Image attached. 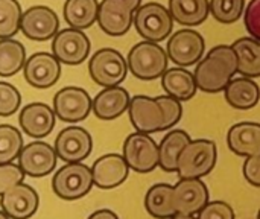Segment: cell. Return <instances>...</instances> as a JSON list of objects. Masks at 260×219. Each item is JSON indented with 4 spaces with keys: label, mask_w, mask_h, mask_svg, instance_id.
Listing matches in <instances>:
<instances>
[{
    "label": "cell",
    "mask_w": 260,
    "mask_h": 219,
    "mask_svg": "<svg viewBox=\"0 0 260 219\" xmlns=\"http://www.w3.org/2000/svg\"><path fill=\"white\" fill-rule=\"evenodd\" d=\"M238 73V55L232 46L213 47L197 66V87L206 93H219Z\"/></svg>",
    "instance_id": "6da1fadb"
},
{
    "label": "cell",
    "mask_w": 260,
    "mask_h": 219,
    "mask_svg": "<svg viewBox=\"0 0 260 219\" xmlns=\"http://www.w3.org/2000/svg\"><path fill=\"white\" fill-rule=\"evenodd\" d=\"M168 52L152 41H142L136 44L128 53L129 72L143 81H152L168 70Z\"/></svg>",
    "instance_id": "7a4b0ae2"
},
{
    "label": "cell",
    "mask_w": 260,
    "mask_h": 219,
    "mask_svg": "<svg viewBox=\"0 0 260 219\" xmlns=\"http://www.w3.org/2000/svg\"><path fill=\"white\" fill-rule=\"evenodd\" d=\"M216 145L207 139L190 140L178 159L177 174L180 178H201L216 165Z\"/></svg>",
    "instance_id": "3957f363"
},
{
    "label": "cell",
    "mask_w": 260,
    "mask_h": 219,
    "mask_svg": "<svg viewBox=\"0 0 260 219\" xmlns=\"http://www.w3.org/2000/svg\"><path fill=\"white\" fill-rule=\"evenodd\" d=\"M134 26L146 41L158 43L171 35L174 18L163 5L149 2L134 11Z\"/></svg>",
    "instance_id": "277c9868"
},
{
    "label": "cell",
    "mask_w": 260,
    "mask_h": 219,
    "mask_svg": "<svg viewBox=\"0 0 260 219\" xmlns=\"http://www.w3.org/2000/svg\"><path fill=\"white\" fill-rule=\"evenodd\" d=\"M93 184L91 169L82 163H69L59 168L52 180L53 192L67 201L85 197L91 191Z\"/></svg>",
    "instance_id": "5b68a950"
},
{
    "label": "cell",
    "mask_w": 260,
    "mask_h": 219,
    "mask_svg": "<svg viewBox=\"0 0 260 219\" xmlns=\"http://www.w3.org/2000/svg\"><path fill=\"white\" fill-rule=\"evenodd\" d=\"M128 62L122 56L120 52L111 47H105L98 50L90 62L88 72L91 79L102 87H116L119 85L128 73Z\"/></svg>",
    "instance_id": "8992f818"
},
{
    "label": "cell",
    "mask_w": 260,
    "mask_h": 219,
    "mask_svg": "<svg viewBox=\"0 0 260 219\" xmlns=\"http://www.w3.org/2000/svg\"><path fill=\"white\" fill-rule=\"evenodd\" d=\"M123 159L126 160L129 169L137 174L152 172L158 166L160 154L155 140L145 133L129 134L123 143Z\"/></svg>",
    "instance_id": "52a82bcc"
},
{
    "label": "cell",
    "mask_w": 260,
    "mask_h": 219,
    "mask_svg": "<svg viewBox=\"0 0 260 219\" xmlns=\"http://www.w3.org/2000/svg\"><path fill=\"white\" fill-rule=\"evenodd\" d=\"M128 114L133 127L139 133L152 134L166 130V114L157 98L142 95L131 98Z\"/></svg>",
    "instance_id": "ba28073f"
},
{
    "label": "cell",
    "mask_w": 260,
    "mask_h": 219,
    "mask_svg": "<svg viewBox=\"0 0 260 219\" xmlns=\"http://www.w3.org/2000/svg\"><path fill=\"white\" fill-rule=\"evenodd\" d=\"M93 99L84 88L64 87L53 98V111L61 122L75 123L87 119L91 111Z\"/></svg>",
    "instance_id": "9c48e42d"
},
{
    "label": "cell",
    "mask_w": 260,
    "mask_h": 219,
    "mask_svg": "<svg viewBox=\"0 0 260 219\" xmlns=\"http://www.w3.org/2000/svg\"><path fill=\"white\" fill-rule=\"evenodd\" d=\"M52 52L59 62L78 66L84 62L90 53V40L79 29H62L53 37Z\"/></svg>",
    "instance_id": "30bf717a"
},
{
    "label": "cell",
    "mask_w": 260,
    "mask_h": 219,
    "mask_svg": "<svg viewBox=\"0 0 260 219\" xmlns=\"http://www.w3.org/2000/svg\"><path fill=\"white\" fill-rule=\"evenodd\" d=\"M204 38L200 32L193 29L177 30L168 41V56L178 66L187 67L193 66L203 59L204 53Z\"/></svg>",
    "instance_id": "8fae6325"
},
{
    "label": "cell",
    "mask_w": 260,
    "mask_h": 219,
    "mask_svg": "<svg viewBox=\"0 0 260 219\" xmlns=\"http://www.w3.org/2000/svg\"><path fill=\"white\" fill-rule=\"evenodd\" d=\"M20 30L29 40L47 41L58 34L59 18L56 12L47 6H32L23 12Z\"/></svg>",
    "instance_id": "7c38bea8"
},
{
    "label": "cell",
    "mask_w": 260,
    "mask_h": 219,
    "mask_svg": "<svg viewBox=\"0 0 260 219\" xmlns=\"http://www.w3.org/2000/svg\"><path fill=\"white\" fill-rule=\"evenodd\" d=\"M93 148V139L81 127H69L55 139V152L66 163H81Z\"/></svg>",
    "instance_id": "4fadbf2b"
},
{
    "label": "cell",
    "mask_w": 260,
    "mask_h": 219,
    "mask_svg": "<svg viewBox=\"0 0 260 219\" xmlns=\"http://www.w3.org/2000/svg\"><path fill=\"white\" fill-rule=\"evenodd\" d=\"M24 79L35 88H50L61 78V62L47 52L34 53L23 67Z\"/></svg>",
    "instance_id": "5bb4252c"
},
{
    "label": "cell",
    "mask_w": 260,
    "mask_h": 219,
    "mask_svg": "<svg viewBox=\"0 0 260 219\" xmlns=\"http://www.w3.org/2000/svg\"><path fill=\"white\" fill-rule=\"evenodd\" d=\"M134 21V9L125 0H102L98 11V23L110 37L125 35Z\"/></svg>",
    "instance_id": "9a60e30c"
},
{
    "label": "cell",
    "mask_w": 260,
    "mask_h": 219,
    "mask_svg": "<svg viewBox=\"0 0 260 219\" xmlns=\"http://www.w3.org/2000/svg\"><path fill=\"white\" fill-rule=\"evenodd\" d=\"M56 160L55 148L44 142H34L23 146L18 155V166L26 175L40 178L49 175L56 168Z\"/></svg>",
    "instance_id": "2e32d148"
},
{
    "label": "cell",
    "mask_w": 260,
    "mask_h": 219,
    "mask_svg": "<svg viewBox=\"0 0 260 219\" xmlns=\"http://www.w3.org/2000/svg\"><path fill=\"white\" fill-rule=\"evenodd\" d=\"M0 207L9 219H29L38 210V194L29 184L18 183L0 197Z\"/></svg>",
    "instance_id": "e0dca14e"
},
{
    "label": "cell",
    "mask_w": 260,
    "mask_h": 219,
    "mask_svg": "<svg viewBox=\"0 0 260 219\" xmlns=\"http://www.w3.org/2000/svg\"><path fill=\"white\" fill-rule=\"evenodd\" d=\"M209 203V189L201 178H180L174 186V207L177 213L195 215Z\"/></svg>",
    "instance_id": "ac0fdd59"
},
{
    "label": "cell",
    "mask_w": 260,
    "mask_h": 219,
    "mask_svg": "<svg viewBox=\"0 0 260 219\" xmlns=\"http://www.w3.org/2000/svg\"><path fill=\"white\" fill-rule=\"evenodd\" d=\"M55 111L43 102H34L20 111V127L24 134L34 139H43L49 136L55 127Z\"/></svg>",
    "instance_id": "d6986e66"
},
{
    "label": "cell",
    "mask_w": 260,
    "mask_h": 219,
    "mask_svg": "<svg viewBox=\"0 0 260 219\" xmlns=\"http://www.w3.org/2000/svg\"><path fill=\"white\" fill-rule=\"evenodd\" d=\"M91 174L93 183L99 189H114L128 178L129 166L123 155L107 154L94 162Z\"/></svg>",
    "instance_id": "ffe728a7"
},
{
    "label": "cell",
    "mask_w": 260,
    "mask_h": 219,
    "mask_svg": "<svg viewBox=\"0 0 260 219\" xmlns=\"http://www.w3.org/2000/svg\"><path fill=\"white\" fill-rule=\"evenodd\" d=\"M129 95L123 87H107L93 99L91 111L101 120H114L129 107Z\"/></svg>",
    "instance_id": "44dd1931"
},
{
    "label": "cell",
    "mask_w": 260,
    "mask_h": 219,
    "mask_svg": "<svg viewBox=\"0 0 260 219\" xmlns=\"http://www.w3.org/2000/svg\"><path fill=\"white\" fill-rule=\"evenodd\" d=\"M229 148L241 157H253L260 154V123L241 122L233 125L227 134Z\"/></svg>",
    "instance_id": "7402d4cb"
},
{
    "label": "cell",
    "mask_w": 260,
    "mask_h": 219,
    "mask_svg": "<svg viewBox=\"0 0 260 219\" xmlns=\"http://www.w3.org/2000/svg\"><path fill=\"white\" fill-rule=\"evenodd\" d=\"M225 101L236 110H251L260 99V87L251 78H236L224 90Z\"/></svg>",
    "instance_id": "603a6c76"
},
{
    "label": "cell",
    "mask_w": 260,
    "mask_h": 219,
    "mask_svg": "<svg viewBox=\"0 0 260 219\" xmlns=\"http://www.w3.org/2000/svg\"><path fill=\"white\" fill-rule=\"evenodd\" d=\"M161 85L169 96L178 101H190L198 90L195 75L181 67L166 70L161 76Z\"/></svg>",
    "instance_id": "cb8c5ba5"
},
{
    "label": "cell",
    "mask_w": 260,
    "mask_h": 219,
    "mask_svg": "<svg viewBox=\"0 0 260 219\" xmlns=\"http://www.w3.org/2000/svg\"><path fill=\"white\" fill-rule=\"evenodd\" d=\"M189 143H190V136L186 131H183V130L169 131L163 137V140L158 146V154H160L158 166L165 172H177L178 159H180L183 149Z\"/></svg>",
    "instance_id": "d4e9b609"
},
{
    "label": "cell",
    "mask_w": 260,
    "mask_h": 219,
    "mask_svg": "<svg viewBox=\"0 0 260 219\" xmlns=\"http://www.w3.org/2000/svg\"><path fill=\"white\" fill-rule=\"evenodd\" d=\"M172 18L183 26L201 24L210 12V0H169Z\"/></svg>",
    "instance_id": "484cf974"
},
{
    "label": "cell",
    "mask_w": 260,
    "mask_h": 219,
    "mask_svg": "<svg viewBox=\"0 0 260 219\" xmlns=\"http://www.w3.org/2000/svg\"><path fill=\"white\" fill-rule=\"evenodd\" d=\"M232 47L238 55V73L245 78L260 76V41L244 37L236 40Z\"/></svg>",
    "instance_id": "4316f807"
},
{
    "label": "cell",
    "mask_w": 260,
    "mask_h": 219,
    "mask_svg": "<svg viewBox=\"0 0 260 219\" xmlns=\"http://www.w3.org/2000/svg\"><path fill=\"white\" fill-rule=\"evenodd\" d=\"M146 212L155 219H171L177 212L174 207V186L154 184L145 197Z\"/></svg>",
    "instance_id": "83f0119b"
},
{
    "label": "cell",
    "mask_w": 260,
    "mask_h": 219,
    "mask_svg": "<svg viewBox=\"0 0 260 219\" xmlns=\"http://www.w3.org/2000/svg\"><path fill=\"white\" fill-rule=\"evenodd\" d=\"M98 0H66L64 18L73 29H87L98 20Z\"/></svg>",
    "instance_id": "f1b7e54d"
},
{
    "label": "cell",
    "mask_w": 260,
    "mask_h": 219,
    "mask_svg": "<svg viewBox=\"0 0 260 219\" xmlns=\"http://www.w3.org/2000/svg\"><path fill=\"white\" fill-rule=\"evenodd\" d=\"M26 64L24 46L14 38L0 40V76H14Z\"/></svg>",
    "instance_id": "f546056e"
},
{
    "label": "cell",
    "mask_w": 260,
    "mask_h": 219,
    "mask_svg": "<svg viewBox=\"0 0 260 219\" xmlns=\"http://www.w3.org/2000/svg\"><path fill=\"white\" fill-rule=\"evenodd\" d=\"M23 149L21 133L11 125H0V165L12 163Z\"/></svg>",
    "instance_id": "4dcf8cb0"
},
{
    "label": "cell",
    "mask_w": 260,
    "mask_h": 219,
    "mask_svg": "<svg viewBox=\"0 0 260 219\" xmlns=\"http://www.w3.org/2000/svg\"><path fill=\"white\" fill-rule=\"evenodd\" d=\"M21 6L17 0H0V40L12 38L20 30Z\"/></svg>",
    "instance_id": "1f68e13d"
},
{
    "label": "cell",
    "mask_w": 260,
    "mask_h": 219,
    "mask_svg": "<svg viewBox=\"0 0 260 219\" xmlns=\"http://www.w3.org/2000/svg\"><path fill=\"white\" fill-rule=\"evenodd\" d=\"M245 8V0H210L212 15L222 24H232L239 20Z\"/></svg>",
    "instance_id": "d6a6232c"
},
{
    "label": "cell",
    "mask_w": 260,
    "mask_h": 219,
    "mask_svg": "<svg viewBox=\"0 0 260 219\" xmlns=\"http://www.w3.org/2000/svg\"><path fill=\"white\" fill-rule=\"evenodd\" d=\"M21 105V95L20 91L8 84V82H0V116L8 117L14 114Z\"/></svg>",
    "instance_id": "836d02e7"
},
{
    "label": "cell",
    "mask_w": 260,
    "mask_h": 219,
    "mask_svg": "<svg viewBox=\"0 0 260 219\" xmlns=\"http://www.w3.org/2000/svg\"><path fill=\"white\" fill-rule=\"evenodd\" d=\"M24 175L26 174L23 172V169L18 165H14V163L0 165V197L12 186L23 183Z\"/></svg>",
    "instance_id": "e575fe53"
},
{
    "label": "cell",
    "mask_w": 260,
    "mask_h": 219,
    "mask_svg": "<svg viewBox=\"0 0 260 219\" xmlns=\"http://www.w3.org/2000/svg\"><path fill=\"white\" fill-rule=\"evenodd\" d=\"M198 219H235V210L224 201H209L200 210Z\"/></svg>",
    "instance_id": "d590c367"
},
{
    "label": "cell",
    "mask_w": 260,
    "mask_h": 219,
    "mask_svg": "<svg viewBox=\"0 0 260 219\" xmlns=\"http://www.w3.org/2000/svg\"><path fill=\"white\" fill-rule=\"evenodd\" d=\"M158 102L161 104L163 110H165V114H166V130L172 128L175 123L180 122L181 119V114H183V108H181V104L178 99L166 95V96H158L157 98Z\"/></svg>",
    "instance_id": "8d00e7d4"
},
{
    "label": "cell",
    "mask_w": 260,
    "mask_h": 219,
    "mask_svg": "<svg viewBox=\"0 0 260 219\" xmlns=\"http://www.w3.org/2000/svg\"><path fill=\"white\" fill-rule=\"evenodd\" d=\"M245 27L254 40L260 41V0H250L245 9Z\"/></svg>",
    "instance_id": "74e56055"
},
{
    "label": "cell",
    "mask_w": 260,
    "mask_h": 219,
    "mask_svg": "<svg viewBox=\"0 0 260 219\" xmlns=\"http://www.w3.org/2000/svg\"><path fill=\"white\" fill-rule=\"evenodd\" d=\"M244 177L251 186L260 187V154L247 157L244 163Z\"/></svg>",
    "instance_id": "f35d334b"
},
{
    "label": "cell",
    "mask_w": 260,
    "mask_h": 219,
    "mask_svg": "<svg viewBox=\"0 0 260 219\" xmlns=\"http://www.w3.org/2000/svg\"><path fill=\"white\" fill-rule=\"evenodd\" d=\"M88 219H119L117 215L111 210H107V209H102V210H98L94 213H91Z\"/></svg>",
    "instance_id": "ab89813d"
},
{
    "label": "cell",
    "mask_w": 260,
    "mask_h": 219,
    "mask_svg": "<svg viewBox=\"0 0 260 219\" xmlns=\"http://www.w3.org/2000/svg\"><path fill=\"white\" fill-rule=\"evenodd\" d=\"M125 2H126V3L134 9V11H136L137 8H140V6H142V5H140V3H142V0H125Z\"/></svg>",
    "instance_id": "60d3db41"
},
{
    "label": "cell",
    "mask_w": 260,
    "mask_h": 219,
    "mask_svg": "<svg viewBox=\"0 0 260 219\" xmlns=\"http://www.w3.org/2000/svg\"><path fill=\"white\" fill-rule=\"evenodd\" d=\"M171 219H198V218H195L193 215H181V213H175V215H174Z\"/></svg>",
    "instance_id": "b9f144b4"
},
{
    "label": "cell",
    "mask_w": 260,
    "mask_h": 219,
    "mask_svg": "<svg viewBox=\"0 0 260 219\" xmlns=\"http://www.w3.org/2000/svg\"><path fill=\"white\" fill-rule=\"evenodd\" d=\"M0 219H9V218L5 215V212H3V210H0Z\"/></svg>",
    "instance_id": "7bdbcfd3"
},
{
    "label": "cell",
    "mask_w": 260,
    "mask_h": 219,
    "mask_svg": "<svg viewBox=\"0 0 260 219\" xmlns=\"http://www.w3.org/2000/svg\"><path fill=\"white\" fill-rule=\"evenodd\" d=\"M257 219H260V210H259V213H257Z\"/></svg>",
    "instance_id": "ee69618b"
}]
</instances>
